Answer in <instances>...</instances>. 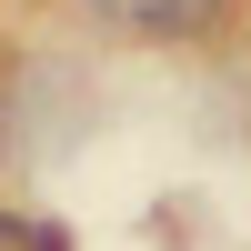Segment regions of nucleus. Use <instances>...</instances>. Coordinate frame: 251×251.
Returning a JSON list of instances; mask_svg holds the SVG:
<instances>
[{
  "label": "nucleus",
  "instance_id": "1",
  "mask_svg": "<svg viewBox=\"0 0 251 251\" xmlns=\"http://www.w3.org/2000/svg\"><path fill=\"white\" fill-rule=\"evenodd\" d=\"M80 10L131 30V40H211L231 20V0H80Z\"/></svg>",
  "mask_w": 251,
  "mask_h": 251
}]
</instances>
